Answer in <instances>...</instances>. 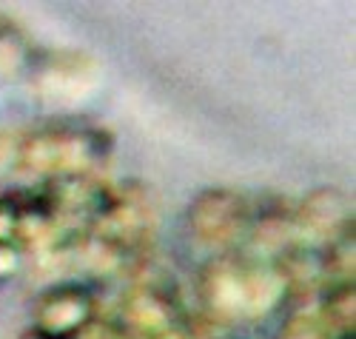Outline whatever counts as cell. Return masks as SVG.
<instances>
[{
  "label": "cell",
  "mask_w": 356,
  "mask_h": 339,
  "mask_svg": "<svg viewBox=\"0 0 356 339\" xmlns=\"http://www.w3.org/2000/svg\"><path fill=\"white\" fill-rule=\"evenodd\" d=\"M26 60H29V49L20 32H15L9 23L0 20V77L17 74L26 66Z\"/></svg>",
  "instance_id": "9c48e42d"
},
{
  "label": "cell",
  "mask_w": 356,
  "mask_h": 339,
  "mask_svg": "<svg viewBox=\"0 0 356 339\" xmlns=\"http://www.w3.org/2000/svg\"><path fill=\"white\" fill-rule=\"evenodd\" d=\"M20 265H23L20 245H3L0 242V283L12 280V276L20 271Z\"/></svg>",
  "instance_id": "7c38bea8"
},
{
  "label": "cell",
  "mask_w": 356,
  "mask_h": 339,
  "mask_svg": "<svg viewBox=\"0 0 356 339\" xmlns=\"http://www.w3.org/2000/svg\"><path fill=\"white\" fill-rule=\"evenodd\" d=\"M95 322V299L80 283H60L35 302V333L46 339H74Z\"/></svg>",
  "instance_id": "277c9868"
},
{
  "label": "cell",
  "mask_w": 356,
  "mask_h": 339,
  "mask_svg": "<svg viewBox=\"0 0 356 339\" xmlns=\"http://www.w3.org/2000/svg\"><path fill=\"white\" fill-rule=\"evenodd\" d=\"M26 339H46V336H40V333H29Z\"/></svg>",
  "instance_id": "9a60e30c"
},
{
  "label": "cell",
  "mask_w": 356,
  "mask_h": 339,
  "mask_svg": "<svg viewBox=\"0 0 356 339\" xmlns=\"http://www.w3.org/2000/svg\"><path fill=\"white\" fill-rule=\"evenodd\" d=\"M152 339H191V336L183 331V325H177V328H171V331H165V333H157V336H152Z\"/></svg>",
  "instance_id": "5bb4252c"
},
{
  "label": "cell",
  "mask_w": 356,
  "mask_h": 339,
  "mask_svg": "<svg viewBox=\"0 0 356 339\" xmlns=\"http://www.w3.org/2000/svg\"><path fill=\"white\" fill-rule=\"evenodd\" d=\"M88 80V74L80 69L77 60L69 63H51L49 69H43L38 74V88L46 97H69V95H80V83Z\"/></svg>",
  "instance_id": "ba28073f"
},
{
  "label": "cell",
  "mask_w": 356,
  "mask_h": 339,
  "mask_svg": "<svg viewBox=\"0 0 356 339\" xmlns=\"http://www.w3.org/2000/svg\"><path fill=\"white\" fill-rule=\"evenodd\" d=\"M145 234H148V214L137 200H129V197H111V203L92 223V237L103 239L120 254H129L131 249H137L145 239Z\"/></svg>",
  "instance_id": "5b68a950"
},
{
  "label": "cell",
  "mask_w": 356,
  "mask_h": 339,
  "mask_svg": "<svg viewBox=\"0 0 356 339\" xmlns=\"http://www.w3.org/2000/svg\"><path fill=\"white\" fill-rule=\"evenodd\" d=\"M23 231V208L15 194L0 197V242L3 245H17Z\"/></svg>",
  "instance_id": "30bf717a"
},
{
  "label": "cell",
  "mask_w": 356,
  "mask_h": 339,
  "mask_svg": "<svg viewBox=\"0 0 356 339\" xmlns=\"http://www.w3.org/2000/svg\"><path fill=\"white\" fill-rule=\"evenodd\" d=\"M108 151V140L92 129H46L20 145V166L38 174H88Z\"/></svg>",
  "instance_id": "7a4b0ae2"
},
{
  "label": "cell",
  "mask_w": 356,
  "mask_h": 339,
  "mask_svg": "<svg viewBox=\"0 0 356 339\" xmlns=\"http://www.w3.org/2000/svg\"><path fill=\"white\" fill-rule=\"evenodd\" d=\"M74 339H126V333L114 325H103V322H88Z\"/></svg>",
  "instance_id": "4fadbf2b"
},
{
  "label": "cell",
  "mask_w": 356,
  "mask_h": 339,
  "mask_svg": "<svg viewBox=\"0 0 356 339\" xmlns=\"http://www.w3.org/2000/svg\"><path fill=\"white\" fill-rule=\"evenodd\" d=\"M331 325L325 320H314V317H300L288 322V328L282 331L280 339H331Z\"/></svg>",
  "instance_id": "8fae6325"
},
{
  "label": "cell",
  "mask_w": 356,
  "mask_h": 339,
  "mask_svg": "<svg viewBox=\"0 0 356 339\" xmlns=\"http://www.w3.org/2000/svg\"><path fill=\"white\" fill-rule=\"evenodd\" d=\"M188 228L200 242L225 249L248 237L251 211L234 191H205L188 208Z\"/></svg>",
  "instance_id": "3957f363"
},
{
  "label": "cell",
  "mask_w": 356,
  "mask_h": 339,
  "mask_svg": "<svg viewBox=\"0 0 356 339\" xmlns=\"http://www.w3.org/2000/svg\"><path fill=\"white\" fill-rule=\"evenodd\" d=\"M288 274L271 262H248L222 257L205 265L200 276V297L220 320H259L277 311L285 299Z\"/></svg>",
  "instance_id": "6da1fadb"
},
{
  "label": "cell",
  "mask_w": 356,
  "mask_h": 339,
  "mask_svg": "<svg viewBox=\"0 0 356 339\" xmlns=\"http://www.w3.org/2000/svg\"><path fill=\"white\" fill-rule=\"evenodd\" d=\"M120 322L123 328L140 333L143 339H152L180 325L171 299L154 288H134L131 294H126L120 305Z\"/></svg>",
  "instance_id": "8992f818"
},
{
  "label": "cell",
  "mask_w": 356,
  "mask_h": 339,
  "mask_svg": "<svg viewBox=\"0 0 356 339\" xmlns=\"http://www.w3.org/2000/svg\"><path fill=\"white\" fill-rule=\"evenodd\" d=\"M348 226V200L337 191H316L308 197L296 214V237L308 234L314 239H322L328 234H337Z\"/></svg>",
  "instance_id": "52a82bcc"
}]
</instances>
